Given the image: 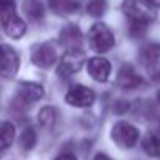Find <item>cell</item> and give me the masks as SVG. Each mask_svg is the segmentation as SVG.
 <instances>
[{"mask_svg": "<svg viewBox=\"0 0 160 160\" xmlns=\"http://www.w3.org/2000/svg\"><path fill=\"white\" fill-rule=\"evenodd\" d=\"M88 42L94 52L105 53L115 46V36L105 24H94L88 32Z\"/></svg>", "mask_w": 160, "mask_h": 160, "instance_id": "cell-1", "label": "cell"}, {"mask_svg": "<svg viewBox=\"0 0 160 160\" xmlns=\"http://www.w3.org/2000/svg\"><path fill=\"white\" fill-rule=\"evenodd\" d=\"M121 8L130 21L144 24H151L152 21H155V11H152V7H149L141 0H124Z\"/></svg>", "mask_w": 160, "mask_h": 160, "instance_id": "cell-2", "label": "cell"}, {"mask_svg": "<svg viewBox=\"0 0 160 160\" xmlns=\"http://www.w3.org/2000/svg\"><path fill=\"white\" fill-rule=\"evenodd\" d=\"M83 63H85V53L82 50L80 49H69L61 57L58 68H57V74L60 77H71L72 74H75L82 69Z\"/></svg>", "mask_w": 160, "mask_h": 160, "instance_id": "cell-3", "label": "cell"}, {"mask_svg": "<svg viewBox=\"0 0 160 160\" xmlns=\"http://www.w3.org/2000/svg\"><path fill=\"white\" fill-rule=\"evenodd\" d=\"M140 138V132L129 122L119 121L112 129V140L119 148H133Z\"/></svg>", "mask_w": 160, "mask_h": 160, "instance_id": "cell-4", "label": "cell"}, {"mask_svg": "<svg viewBox=\"0 0 160 160\" xmlns=\"http://www.w3.org/2000/svg\"><path fill=\"white\" fill-rule=\"evenodd\" d=\"M66 102L72 107H80V108H85L93 105L96 94L91 88H87L83 85H74L72 88L68 90L66 96H64Z\"/></svg>", "mask_w": 160, "mask_h": 160, "instance_id": "cell-5", "label": "cell"}, {"mask_svg": "<svg viewBox=\"0 0 160 160\" xmlns=\"http://www.w3.org/2000/svg\"><path fill=\"white\" fill-rule=\"evenodd\" d=\"M116 85L121 90H135L143 85V77L132 64H122L116 77Z\"/></svg>", "mask_w": 160, "mask_h": 160, "instance_id": "cell-6", "label": "cell"}, {"mask_svg": "<svg viewBox=\"0 0 160 160\" xmlns=\"http://www.w3.org/2000/svg\"><path fill=\"white\" fill-rule=\"evenodd\" d=\"M32 61L38 68H42V69L50 68L57 61V50H55V47L50 42L38 44L32 50Z\"/></svg>", "mask_w": 160, "mask_h": 160, "instance_id": "cell-7", "label": "cell"}, {"mask_svg": "<svg viewBox=\"0 0 160 160\" xmlns=\"http://www.w3.org/2000/svg\"><path fill=\"white\" fill-rule=\"evenodd\" d=\"M2 27L5 30V33L13 38V39H19L25 35L27 32V25L25 22L16 14V13H8V14H2Z\"/></svg>", "mask_w": 160, "mask_h": 160, "instance_id": "cell-8", "label": "cell"}, {"mask_svg": "<svg viewBox=\"0 0 160 160\" xmlns=\"http://www.w3.org/2000/svg\"><path fill=\"white\" fill-rule=\"evenodd\" d=\"M19 69V55L14 49L3 44L2 46V75L5 78H13Z\"/></svg>", "mask_w": 160, "mask_h": 160, "instance_id": "cell-9", "label": "cell"}, {"mask_svg": "<svg viewBox=\"0 0 160 160\" xmlns=\"http://www.w3.org/2000/svg\"><path fill=\"white\" fill-rule=\"evenodd\" d=\"M110 71H112V66L108 60L102 57H93L88 60V72L96 82H105L110 77Z\"/></svg>", "mask_w": 160, "mask_h": 160, "instance_id": "cell-10", "label": "cell"}, {"mask_svg": "<svg viewBox=\"0 0 160 160\" xmlns=\"http://www.w3.org/2000/svg\"><path fill=\"white\" fill-rule=\"evenodd\" d=\"M44 96V90L35 82H21L18 85V98L27 104H33Z\"/></svg>", "mask_w": 160, "mask_h": 160, "instance_id": "cell-11", "label": "cell"}, {"mask_svg": "<svg viewBox=\"0 0 160 160\" xmlns=\"http://www.w3.org/2000/svg\"><path fill=\"white\" fill-rule=\"evenodd\" d=\"M82 32L75 25H66L60 32V42L69 50V49H80L82 47Z\"/></svg>", "mask_w": 160, "mask_h": 160, "instance_id": "cell-12", "label": "cell"}, {"mask_svg": "<svg viewBox=\"0 0 160 160\" xmlns=\"http://www.w3.org/2000/svg\"><path fill=\"white\" fill-rule=\"evenodd\" d=\"M80 3L78 0H49V8L58 16H71L77 13Z\"/></svg>", "mask_w": 160, "mask_h": 160, "instance_id": "cell-13", "label": "cell"}, {"mask_svg": "<svg viewBox=\"0 0 160 160\" xmlns=\"http://www.w3.org/2000/svg\"><path fill=\"white\" fill-rule=\"evenodd\" d=\"M140 58L146 66H151L157 61H160V44L158 42H148L141 47Z\"/></svg>", "mask_w": 160, "mask_h": 160, "instance_id": "cell-14", "label": "cell"}, {"mask_svg": "<svg viewBox=\"0 0 160 160\" xmlns=\"http://www.w3.org/2000/svg\"><path fill=\"white\" fill-rule=\"evenodd\" d=\"M143 149L148 155L160 157V135L158 133H148L143 140Z\"/></svg>", "mask_w": 160, "mask_h": 160, "instance_id": "cell-15", "label": "cell"}, {"mask_svg": "<svg viewBox=\"0 0 160 160\" xmlns=\"http://www.w3.org/2000/svg\"><path fill=\"white\" fill-rule=\"evenodd\" d=\"M24 11L33 21H39L44 16V8H42V3L39 0H25L24 2Z\"/></svg>", "mask_w": 160, "mask_h": 160, "instance_id": "cell-16", "label": "cell"}, {"mask_svg": "<svg viewBox=\"0 0 160 160\" xmlns=\"http://www.w3.org/2000/svg\"><path fill=\"white\" fill-rule=\"evenodd\" d=\"M2 151H7L14 140V126L8 121L2 124Z\"/></svg>", "mask_w": 160, "mask_h": 160, "instance_id": "cell-17", "label": "cell"}, {"mask_svg": "<svg viewBox=\"0 0 160 160\" xmlns=\"http://www.w3.org/2000/svg\"><path fill=\"white\" fill-rule=\"evenodd\" d=\"M55 118H57V112L53 107H44L38 115V121L42 127H52L55 122Z\"/></svg>", "mask_w": 160, "mask_h": 160, "instance_id": "cell-18", "label": "cell"}, {"mask_svg": "<svg viewBox=\"0 0 160 160\" xmlns=\"http://www.w3.org/2000/svg\"><path fill=\"white\" fill-rule=\"evenodd\" d=\"M36 144V133L33 127H27L24 129L22 135H21V148L25 151H30L33 146Z\"/></svg>", "mask_w": 160, "mask_h": 160, "instance_id": "cell-19", "label": "cell"}, {"mask_svg": "<svg viewBox=\"0 0 160 160\" xmlns=\"http://www.w3.org/2000/svg\"><path fill=\"white\" fill-rule=\"evenodd\" d=\"M107 10V2L105 0H91L87 5V13L93 18H99L105 13Z\"/></svg>", "mask_w": 160, "mask_h": 160, "instance_id": "cell-20", "label": "cell"}, {"mask_svg": "<svg viewBox=\"0 0 160 160\" xmlns=\"http://www.w3.org/2000/svg\"><path fill=\"white\" fill-rule=\"evenodd\" d=\"M146 25L144 22H137V21H130V27H129V33L132 38H141L146 32Z\"/></svg>", "mask_w": 160, "mask_h": 160, "instance_id": "cell-21", "label": "cell"}, {"mask_svg": "<svg viewBox=\"0 0 160 160\" xmlns=\"http://www.w3.org/2000/svg\"><path fill=\"white\" fill-rule=\"evenodd\" d=\"M0 8H2V14L14 13L16 3H14V0H0Z\"/></svg>", "mask_w": 160, "mask_h": 160, "instance_id": "cell-22", "label": "cell"}, {"mask_svg": "<svg viewBox=\"0 0 160 160\" xmlns=\"http://www.w3.org/2000/svg\"><path fill=\"white\" fill-rule=\"evenodd\" d=\"M148 69H149V75L154 82H160V61L148 66Z\"/></svg>", "mask_w": 160, "mask_h": 160, "instance_id": "cell-23", "label": "cell"}, {"mask_svg": "<svg viewBox=\"0 0 160 160\" xmlns=\"http://www.w3.org/2000/svg\"><path fill=\"white\" fill-rule=\"evenodd\" d=\"M55 160H77V157L71 152H64V154H60Z\"/></svg>", "mask_w": 160, "mask_h": 160, "instance_id": "cell-24", "label": "cell"}, {"mask_svg": "<svg viewBox=\"0 0 160 160\" xmlns=\"http://www.w3.org/2000/svg\"><path fill=\"white\" fill-rule=\"evenodd\" d=\"M141 2H144V3H148L149 7H160V0H141Z\"/></svg>", "mask_w": 160, "mask_h": 160, "instance_id": "cell-25", "label": "cell"}, {"mask_svg": "<svg viewBox=\"0 0 160 160\" xmlns=\"http://www.w3.org/2000/svg\"><path fill=\"white\" fill-rule=\"evenodd\" d=\"M94 160H112L108 155H105V154H98L96 157H94Z\"/></svg>", "mask_w": 160, "mask_h": 160, "instance_id": "cell-26", "label": "cell"}, {"mask_svg": "<svg viewBox=\"0 0 160 160\" xmlns=\"http://www.w3.org/2000/svg\"><path fill=\"white\" fill-rule=\"evenodd\" d=\"M157 99H158V102H160V90H158V93H157Z\"/></svg>", "mask_w": 160, "mask_h": 160, "instance_id": "cell-27", "label": "cell"}]
</instances>
